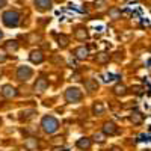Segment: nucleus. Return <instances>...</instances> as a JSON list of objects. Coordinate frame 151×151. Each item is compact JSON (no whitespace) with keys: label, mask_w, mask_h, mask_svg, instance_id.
Wrapping results in <instances>:
<instances>
[{"label":"nucleus","mask_w":151,"mask_h":151,"mask_svg":"<svg viewBox=\"0 0 151 151\" xmlns=\"http://www.w3.org/2000/svg\"><path fill=\"white\" fill-rule=\"evenodd\" d=\"M20 23V14L17 11H6L3 14V24L6 27H17Z\"/></svg>","instance_id":"obj_1"},{"label":"nucleus","mask_w":151,"mask_h":151,"mask_svg":"<svg viewBox=\"0 0 151 151\" xmlns=\"http://www.w3.org/2000/svg\"><path fill=\"white\" fill-rule=\"evenodd\" d=\"M42 129H44L45 133H50V134H52V133L58 132L59 122H58V119L53 118V116H45V118L42 119Z\"/></svg>","instance_id":"obj_2"},{"label":"nucleus","mask_w":151,"mask_h":151,"mask_svg":"<svg viewBox=\"0 0 151 151\" xmlns=\"http://www.w3.org/2000/svg\"><path fill=\"white\" fill-rule=\"evenodd\" d=\"M65 98L68 103H77L82 100V92L77 89V88H70L65 92Z\"/></svg>","instance_id":"obj_3"},{"label":"nucleus","mask_w":151,"mask_h":151,"mask_svg":"<svg viewBox=\"0 0 151 151\" xmlns=\"http://www.w3.org/2000/svg\"><path fill=\"white\" fill-rule=\"evenodd\" d=\"M17 77L20 80H29L32 77V70L29 67H20L17 71Z\"/></svg>","instance_id":"obj_4"},{"label":"nucleus","mask_w":151,"mask_h":151,"mask_svg":"<svg viewBox=\"0 0 151 151\" xmlns=\"http://www.w3.org/2000/svg\"><path fill=\"white\" fill-rule=\"evenodd\" d=\"M35 6L38 11H47L52 8V0H35Z\"/></svg>","instance_id":"obj_5"},{"label":"nucleus","mask_w":151,"mask_h":151,"mask_svg":"<svg viewBox=\"0 0 151 151\" xmlns=\"http://www.w3.org/2000/svg\"><path fill=\"white\" fill-rule=\"evenodd\" d=\"M48 86V82L44 79V77H40L35 83V92H44Z\"/></svg>","instance_id":"obj_6"},{"label":"nucleus","mask_w":151,"mask_h":151,"mask_svg":"<svg viewBox=\"0 0 151 151\" xmlns=\"http://www.w3.org/2000/svg\"><path fill=\"white\" fill-rule=\"evenodd\" d=\"M2 95L6 97V98H12V97L17 95V92H15V89L12 86L6 85V86H3V89H2Z\"/></svg>","instance_id":"obj_7"},{"label":"nucleus","mask_w":151,"mask_h":151,"mask_svg":"<svg viewBox=\"0 0 151 151\" xmlns=\"http://www.w3.org/2000/svg\"><path fill=\"white\" fill-rule=\"evenodd\" d=\"M30 60L33 62V64H41V62L44 60V56H42V53L40 52V50H35V52L30 53Z\"/></svg>","instance_id":"obj_8"},{"label":"nucleus","mask_w":151,"mask_h":151,"mask_svg":"<svg viewBox=\"0 0 151 151\" xmlns=\"http://www.w3.org/2000/svg\"><path fill=\"white\" fill-rule=\"evenodd\" d=\"M104 133H106V134H116V133H118L116 125L113 124V122H106V124H104Z\"/></svg>","instance_id":"obj_9"},{"label":"nucleus","mask_w":151,"mask_h":151,"mask_svg":"<svg viewBox=\"0 0 151 151\" xmlns=\"http://www.w3.org/2000/svg\"><path fill=\"white\" fill-rule=\"evenodd\" d=\"M85 86H86V89L89 91V92H92V91H97V89H98V83H97V80H92V79L85 80Z\"/></svg>","instance_id":"obj_10"},{"label":"nucleus","mask_w":151,"mask_h":151,"mask_svg":"<svg viewBox=\"0 0 151 151\" xmlns=\"http://www.w3.org/2000/svg\"><path fill=\"white\" fill-rule=\"evenodd\" d=\"M74 55L77 56L79 59H85V58L88 56V48L83 47V45H82V47H77V48L74 50Z\"/></svg>","instance_id":"obj_11"},{"label":"nucleus","mask_w":151,"mask_h":151,"mask_svg":"<svg viewBox=\"0 0 151 151\" xmlns=\"http://www.w3.org/2000/svg\"><path fill=\"white\" fill-rule=\"evenodd\" d=\"M77 147H79L80 150H89V147H91V141L88 139V137H82V139L77 141Z\"/></svg>","instance_id":"obj_12"},{"label":"nucleus","mask_w":151,"mask_h":151,"mask_svg":"<svg viewBox=\"0 0 151 151\" xmlns=\"http://www.w3.org/2000/svg\"><path fill=\"white\" fill-rule=\"evenodd\" d=\"M74 35H76V38L77 40H86L88 38V32L85 30V29H82V27H79V29H76V32H74Z\"/></svg>","instance_id":"obj_13"},{"label":"nucleus","mask_w":151,"mask_h":151,"mask_svg":"<svg viewBox=\"0 0 151 151\" xmlns=\"http://www.w3.org/2000/svg\"><path fill=\"white\" fill-rule=\"evenodd\" d=\"M113 92H115L116 95H125L127 94V88H125L124 85H116L115 88H113Z\"/></svg>","instance_id":"obj_14"},{"label":"nucleus","mask_w":151,"mask_h":151,"mask_svg":"<svg viewBox=\"0 0 151 151\" xmlns=\"http://www.w3.org/2000/svg\"><path fill=\"white\" fill-rule=\"evenodd\" d=\"M130 121H132L133 124H141V122L144 121V116L141 115L139 112H134L133 115H132V118H130Z\"/></svg>","instance_id":"obj_15"},{"label":"nucleus","mask_w":151,"mask_h":151,"mask_svg":"<svg viewBox=\"0 0 151 151\" xmlns=\"http://www.w3.org/2000/svg\"><path fill=\"white\" fill-rule=\"evenodd\" d=\"M95 60L98 62V64H106V62L109 60V55L107 53H98L97 58H95Z\"/></svg>","instance_id":"obj_16"},{"label":"nucleus","mask_w":151,"mask_h":151,"mask_svg":"<svg viewBox=\"0 0 151 151\" xmlns=\"http://www.w3.org/2000/svg\"><path fill=\"white\" fill-rule=\"evenodd\" d=\"M26 148L27 150H33V148H36V145H38V142H36V139H33V137H30V139H27L26 141Z\"/></svg>","instance_id":"obj_17"},{"label":"nucleus","mask_w":151,"mask_h":151,"mask_svg":"<svg viewBox=\"0 0 151 151\" xmlns=\"http://www.w3.org/2000/svg\"><path fill=\"white\" fill-rule=\"evenodd\" d=\"M5 47H6V50H12V52H15V50L18 48V45H17L15 41H8Z\"/></svg>","instance_id":"obj_18"},{"label":"nucleus","mask_w":151,"mask_h":151,"mask_svg":"<svg viewBox=\"0 0 151 151\" xmlns=\"http://www.w3.org/2000/svg\"><path fill=\"white\" fill-rule=\"evenodd\" d=\"M59 45H60V47H67V45H68V38H67L65 35H60V36H59Z\"/></svg>","instance_id":"obj_19"},{"label":"nucleus","mask_w":151,"mask_h":151,"mask_svg":"<svg viewBox=\"0 0 151 151\" xmlns=\"http://www.w3.org/2000/svg\"><path fill=\"white\" fill-rule=\"evenodd\" d=\"M103 104L101 103H97V104H94V113H103Z\"/></svg>","instance_id":"obj_20"},{"label":"nucleus","mask_w":151,"mask_h":151,"mask_svg":"<svg viewBox=\"0 0 151 151\" xmlns=\"http://www.w3.org/2000/svg\"><path fill=\"white\" fill-rule=\"evenodd\" d=\"M119 14H121V12H119L118 9H112V11H110V15H112L113 18H118V15H119Z\"/></svg>","instance_id":"obj_21"},{"label":"nucleus","mask_w":151,"mask_h":151,"mask_svg":"<svg viewBox=\"0 0 151 151\" xmlns=\"http://www.w3.org/2000/svg\"><path fill=\"white\" fill-rule=\"evenodd\" d=\"M94 137H95V141H98V142H101V141H103V139H101V137H103L101 134H95Z\"/></svg>","instance_id":"obj_22"},{"label":"nucleus","mask_w":151,"mask_h":151,"mask_svg":"<svg viewBox=\"0 0 151 151\" xmlns=\"http://www.w3.org/2000/svg\"><path fill=\"white\" fill-rule=\"evenodd\" d=\"M5 5H6V0H0V8L5 6Z\"/></svg>","instance_id":"obj_23"},{"label":"nucleus","mask_w":151,"mask_h":151,"mask_svg":"<svg viewBox=\"0 0 151 151\" xmlns=\"http://www.w3.org/2000/svg\"><path fill=\"white\" fill-rule=\"evenodd\" d=\"M2 36H3V33H2V32H0V40H2Z\"/></svg>","instance_id":"obj_24"}]
</instances>
